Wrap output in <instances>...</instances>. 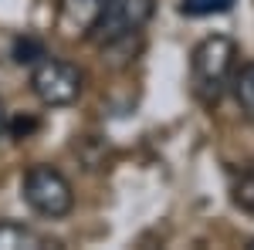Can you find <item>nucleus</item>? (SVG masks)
I'll return each instance as SVG.
<instances>
[{
	"label": "nucleus",
	"mask_w": 254,
	"mask_h": 250,
	"mask_svg": "<svg viewBox=\"0 0 254 250\" xmlns=\"http://www.w3.org/2000/svg\"><path fill=\"white\" fill-rule=\"evenodd\" d=\"M237 68V44L224 34H210L196 44L190 75H193V95L203 105H217L220 95L227 92L231 75Z\"/></svg>",
	"instance_id": "obj_1"
},
{
	"label": "nucleus",
	"mask_w": 254,
	"mask_h": 250,
	"mask_svg": "<svg viewBox=\"0 0 254 250\" xmlns=\"http://www.w3.org/2000/svg\"><path fill=\"white\" fill-rule=\"evenodd\" d=\"M153 7H156V0H102L85 34L98 48L122 44L153 17Z\"/></svg>",
	"instance_id": "obj_2"
},
{
	"label": "nucleus",
	"mask_w": 254,
	"mask_h": 250,
	"mask_svg": "<svg viewBox=\"0 0 254 250\" xmlns=\"http://www.w3.org/2000/svg\"><path fill=\"white\" fill-rule=\"evenodd\" d=\"M20 196L31 210L48 220L68 216L75 206V190L55 166H31L20 179Z\"/></svg>",
	"instance_id": "obj_3"
},
{
	"label": "nucleus",
	"mask_w": 254,
	"mask_h": 250,
	"mask_svg": "<svg viewBox=\"0 0 254 250\" xmlns=\"http://www.w3.org/2000/svg\"><path fill=\"white\" fill-rule=\"evenodd\" d=\"M85 88V75L71 61L61 58H44L31 64V92L38 95L41 105L48 108H64V105H75Z\"/></svg>",
	"instance_id": "obj_4"
},
{
	"label": "nucleus",
	"mask_w": 254,
	"mask_h": 250,
	"mask_svg": "<svg viewBox=\"0 0 254 250\" xmlns=\"http://www.w3.org/2000/svg\"><path fill=\"white\" fill-rule=\"evenodd\" d=\"M48 247V240L34 233L31 227H20V223H7L0 220V250H38Z\"/></svg>",
	"instance_id": "obj_5"
},
{
	"label": "nucleus",
	"mask_w": 254,
	"mask_h": 250,
	"mask_svg": "<svg viewBox=\"0 0 254 250\" xmlns=\"http://www.w3.org/2000/svg\"><path fill=\"white\" fill-rule=\"evenodd\" d=\"M227 88L234 92V101H237V108L244 112V118H254V64L234 68Z\"/></svg>",
	"instance_id": "obj_6"
},
{
	"label": "nucleus",
	"mask_w": 254,
	"mask_h": 250,
	"mask_svg": "<svg viewBox=\"0 0 254 250\" xmlns=\"http://www.w3.org/2000/svg\"><path fill=\"white\" fill-rule=\"evenodd\" d=\"M231 3H234V0H183V3H180V14H187V17H207V14H224V10H231Z\"/></svg>",
	"instance_id": "obj_7"
},
{
	"label": "nucleus",
	"mask_w": 254,
	"mask_h": 250,
	"mask_svg": "<svg viewBox=\"0 0 254 250\" xmlns=\"http://www.w3.org/2000/svg\"><path fill=\"white\" fill-rule=\"evenodd\" d=\"M48 54L44 51V44H41L38 38H17V44H14V61L17 64H34V61H41Z\"/></svg>",
	"instance_id": "obj_8"
},
{
	"label": "nucleus",
	"mask_w": 254,
	"mask_h": 250,
	"mask_svg": "<svg viewBox=\"0 0 254 250\" xmlns=\"http://www.w3.org/2000/svg\"><path fill=\"white\" fill-rule=\"evenodd\" d=\"M234 200H237V206H241V210L254 213V166H251V169H248L244 176H241V179H237Z\"/></svg>",
	"instance_id": "obj_9"
},
{
	"label": "nucleus",
	"mask_w": 254,
	"mask_h": 250,
	"mask_svg": "<svg viewBox=\"0 0 254 250\" xmlns=\"http://www.w3.org/2000/svg\"><path fill=\"white\" fill-rule=\"evenodd\" d=\"M34 129H38V118H31V115H17L14 122H7V132L17 135V139H27Z\"/></svg>",
	"instance_id": "obj_10"
},
{
	"label": "nucleus",
	"mask_w": 254,
	"mask_h": 250,
	"mask_svg": "<svg viewBox=\"0 0 254 250\" xmlns=\"http://www.w3.org/2000/svg\"><path fill=\"white\" fill-rule=\"evenodd\" d=\"M7 135V112H3V101H0V139Z\"/></svg>",
	"instance_id": "obj_11"
},
{
	"label": "nucleus",
	"mask_w": 254,
	"mask_h": 250,
	"mask_svg": "<svg viewBox=\"0 0 254 250\" xmlns=\"http://www.w3.org/2000/svg\"><path fill=\"white\" fill-rule=\"evenodd\" d=\"M248 250H254V240H251V247H248Z\"/></svg>",
	"instance_id": "obj_12"
}]
</instances>
